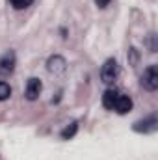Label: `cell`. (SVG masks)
<instances>
[{
	"mask_svg": "<svg viewBox=\"0 0 158 160\" xmlns=\"http://www.w3.org/2000/svg\"><path fill=\"white\" fill-rule=\"evenodd\" d=\"M119 77V65L117 62L114 60V58H110V60H106L104 62V65H102V69H101V80L104 82V84H114Z\"/></svg>",
	"mask_w": 158,
	"mask_h": 160,
	"instance_id": "1",
	"label": "cell"
},
{
	"mask_svg": "<svg viewBox=\"0 0 158 160\" xmlns=\"http://www.w3.org/2000/svg\"><path fill=\"white\" fill-rule=\"evenodd\" d=\"M141 86L147 91H156L158 88V67L156 65H149L143 75H141Z\"/></svg>",
	"mask_w": 158,
	"mask_h": 160,
	"instance_id": "2",
	"label": "cell"
},
{
	"mask_svg": "<svg viewBox=\"0 0 158 160\" xmlns=\"http://www.w3.org/2000/svg\"><path fill=\"white\" fill-rule=\"evenodd\" d=\"M156 127H158L156 116H149V118H145V119L136 121V123H134V130H136V132H143V134H147V132H155Z\"/></svg>",
	"mask_w": 158,
	"mask_h": 160,
	"instance_id": "3",
	"label": "cell"
},
{
	"mask_svg": "<svg viewBox=\"0 0 158 160\" xmlns=\"http://www.w3.org/2000/svg\"><path fill=\"white\" fill-rule=\"evenodd\" d=\"M15 69V52L9 50L0 58V75H9Z\"/></svg>",
	"mask_w": 158,
	"mask_h": 160,
	"instance_id": "4",
	"label": "cell"
},
{
	"mask_svg": "<svg viewBox=\"0 0 158 160\" xmlns=\"http://www.w3.org/2000/svg\"><path fill=\"white\" fill-rule=\"evenodd\" d=\"M47 67H48L50 73H54V75H62V73H65L67 63H65V60H63L62 56H52V58L47 62Z\"/></svg>",
	"mask_w": 158,
	"mask_h": 160,
	"instance_id": "5",
	"label": "cell"
},
{
	"mask_svg": "<svg viewBox=\"0 0 158 160\" xmlns=\"http://www.w3.org/2000/svg\"><path fill=\"white\" fill-rule=\"evenodd\" d=\"M41 88H43V86H41L39 78H30L28 84H26V99H28V101H36L41 93Z\"/></svg>",
	"mask_w": 158,
	"mask_h": 160,
	"instance_id": "6",
	"label": "cell"
},
{
	"mask_svg": "<svg viewBox=\"0 0 158 160\" xmlns=\"http://www.w3.org/2000/svg\"><path fill=\"white\" fill-rule=\"evenodd\" d=\"M117 99H119V91L117 89H106L104 95H102V106L108 108V110H114Z\"/></svg>",
	"mask_w": 158,
	"mask_h": 160,
	"instance_id": "7",
	"label": "cell"
},
{
	"mask_svg": "<svg viewBox=\"0 0 158 160\" xmlns=\"http://www.w3.org/2000/svg\"><path fill=\"white\" fill-rule=\"evenodd\" d=\"M114 110L117 112V114H126V112H130L132 110V99L130 97H126V95H119L117 102H116V106H114Z\"/></svg>",
	"mask_w": 158,
	"mask_h": 160,
	"instance_id": "8",
	"label": "cell"
},
{
	"mask_svg": "<svg viewBox=\"0 0 158 160\" xmlns=\"http://www.w3.org/2000/svg\"><path fill=\"white\" fill-rule=\"evenodd\" d=\"M77 130H78V125H77V123H71L69 127H65V128L62 130V138H63V140H71V138L77 134Z\"/></svg>",
	"mask_w": 158,
	"mask_h": 160,
	"instance_id": "9",
	"label": "cell"
},
{
	"mask_svg": "<svg viewBox=\"0 0 158 160\" xmlns=\"http://www.w3.org/2000/svg\"><path fill=\"white\" fill-rule=\"evenodd\" d=\"M9 95H11V88H9V84H6V82H0V101H6V99H9Z\"/></svg>",
	"mask_w": 158,
	"mask_h": 160,
	"instance_id": "10",
	"label": "cell"
},
{
	"mask_svg": "<svg viewBox=\"0 0 158 160\" xmlns=\"http://www.w3.org/2000/svg\"><path fill=\"white\" fill-rule=\"evenodd\" d=\"M11 4H13V8L15 9H24V8H28L34 0H9Z\"/></svg>",
	"mask_w": 158,
	"mask_h": 160,
	"instance_id": "11",
	"label": "cell"
},
{
	"mask_svg": "<svg viewBox=\"0 0 158 160\" xmlns=\"http://www.w3.org/2000/svg\"><path fill=\"white\" fill-rule=\"evenodd\" d=\"M95 4H97L99 8H106V6L110 4V0H95Z\"/></svg>",
	"mask_w": 158,
	"mask_h": 160,
	"instance_id": "12",
	"label": "cell"
}]
</instances>
